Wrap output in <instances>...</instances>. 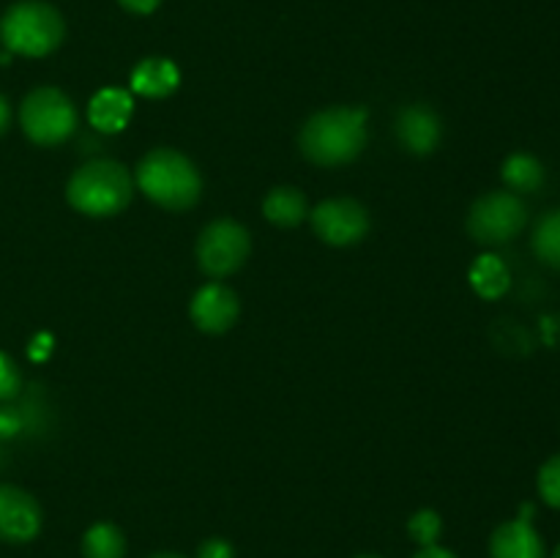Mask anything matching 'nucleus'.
Masks as SVG:
<instances>
[{"label":"nucleus","mask_w":560,"mask_h":558,"mask_svg":"<svg viewBox=\"0 0 560 558\" xmlns=\"http://www.w3.org/2000/svg\"><path fill=\"white\" fill-rule=\"evenodd\" d=\"M366 146V109L328 107L312 115L299 135V148L317 167H342Z\"/></svg>","instance_id":"f257e3e1"},{"label":"nucleus","mask_w":560,"mask_h":558,"mask_svg":"<svg viewBox=\"0 0 560 558\" xmlns=\"http://www.w3.org/2000/svg\"><path fill=\"white\" fill-rule=\"evenodd\" d=\"M135 186L164 211H186L202 195L200 170L175 148H153L135 170Z\"/></svg>","instance_id":"f03ea898"},{"label":"nucleus","mask_w":560,"mask_h":558,"mask_svg":"<svg viewBox=\"0 0 560 558\" xmlns=\"http://www.w3.org/2000/svg\"><path fill=\"white\" fill-rule=\"evenodd\" d=\"M135 197V175L113 159H93L77 167L66 184V200L85 217L104 219L124 211Z\"/></svg>","instance_id":"7ed1b4c3"},{"label":"nucleus","mask_w":560,"mask_h":558,"mask_svg":"<svg viewBox=\"0 0 560 558\" xmlns=\"http://www.w3.org/2000/svg\"><path fill=\"white\" fill-rule=\"evenodd\" d=\"M66 22L49 3L22 0L14 3L0 20V38L5 49L25 58H44L63 44Z\"/></svg>","instance_id":"20e7f679"},{"label":"nucleus","mask_w":560,"mask_h":558,"mask_svg":"<svg viewBox=\"0 0 560 558\" xmlns=\"http://www.w3.org/2000/svg\"><path fill=\"white\" fill-rule=\"evenodd\" d=\"M77 107L60 88H36L20 104V126L42 148L60 146L77 131Z\"/></svg>","instance_id":"39448f33"},{"label":"nucleus","mask_w":560,"mask_h":558,"mask_svg":"<svg viewBox=\"0 0 560 558\" xmlns=\"http://www.w3.org/2000/svg\"><path fill=\"white\" fill-rule=\"evenodd\" d=\"M528 224V206L509 189L481 195L468 211V233L481 246H501L517 239Z\"/></svg>","instance_id":"423d86ee"},{"label":"nucleus","mask_w":560,"mask_h":558,"mask_svg":"<svg viewBox=\"0 0 560 558\" xmlns=\"http://www.w3.org/2000/svg\"><path fill=\"white\" fill-rule=\"evenodd\" d=\"M252 252L249 230L235 219H213L197 239V266L206 277L224 279L238 271Z\"/></svg>","instance_id":"0eeeda50"},{"label":"nucleus","mask_w":560,"mask_h":558,"mask_svg":"<svg viewBox=\"0 0 560 558\" xmlns=\"http://www.w3.org/2000/svg\"><path fill=\"white\" fill-rule=\"evenodd\" d=\"M310 222L317 239L331 246L359 244L370 233V213L359 200H350V197L323 200L320 206L312 208Z\"/></svg>","instance_id":"6e6552de"},{"label":"nucleus","mask_w":560,"mask_h":558,"mask_svg":"<svg viewBox=\"0 0 560 558\" xmlns=\"http://www.w3.org/2000/svg\"><path fill=\"white\" fill-rule=\"evenodd\" d=\"M42 531V507L31 492L14 485H0V539L25 545Z\"/></svg>","instance_id":"1a4fd4ad"},{"label":"nucleus","mask_w":560,"mask_h":558,"mask_svg":"<svg viewBox=\"0 0 560 558\" xmlns=\"http://www.w3.org/2000/svg\"><path fill=\"white\" fill-rule=\"evenodd\" d=\"M238 295L235 290H230L228 284L222 282H208L191 295L189 304V317L200 332L206 334H224L235 326L238 321Z\"/></svg>","instance_id":"9d476101"},{"label":"nucleus","mask_w":560,"mask_h":558,"mask_svg":"<svg viewBox=\"0 0 560 558\" xmlns=\"http://www.w3.org/2000/svg\"><path fill=\"white\" fill-rule=\"evenodd\" d=\"M394 129H397L399 146L416 156H427L441 146V118L427 104H408V107L399 109Z\"/></svg>","instance_id":"9b49d317"},{"label":"nucleus","mask_w":560,"mask_h":558,"mask_svg":"<svg viewBox=\"0 0 560 558\" xmlns=\"http://www.w3.org/2000/svg\"><path fill=\"white\" fill-rule=\"evenodd\" d=\"M490 558H547V550L534 523L525 518H514L492 531Z\"/></svg>","instance_id":"f8f14e48"},{"label":"nucleus","mask_w":560,"mask_h":558,"mask_svg":"<svg viewBox=\"0 0 560 558\" xmlns=\"http://www.w3.org/2000/svg\"><path fill=\"white\" fill-rule=\"evenodd\" d=\"M131 113H135V98L124 88H104L88 104V120L93 129L104 135H118L129 126Z\"/></svg>","instance_id":"ddd939ff"},{"label":"nucleus","mask_w":560,"mask_h":558,"mask_svg":"<svg viewBox=\"0 0 560 558\" xmlns=\"http://www.w3.org/2000/svg\"><path fill=\"white\" fill-rule=\"evenodd\" d=\"M131 93L145 98H164L178 91L180 71L170 58H145L131 71Z\"/></svg>","instance_id":"4468645a"},{"label":"nucleus","mask_w":560,"mask_h":558,"mask_svg":"<svg viewBox=\"0 0 560 558\" xmlns=\"http://www.w3.org/2000/svg\"><path fill=\"white\" fill-rule=\"evenodd\" d=\"M262 217L277 228H295L310 217L306 197L295 186H273L262 200Z\"/></svg>","instance_id":"2eb2a0df"},{"label":"nucleus","mask_w":560,"mask_h":558,"mask_svg":"<svg viewBox=\"0 0 560 558\" xmlns=\"http://www.w3.org/2000/svg\"><path fill=\"white\" fill-rule=\"evenodd\" d=\"M501 178L506 189L514 191V195H534V191L545 186V164L536 156H530V153H512L503 162Z\"/></svg>","instance_id":"dca6fc26"},{"label":"nucleus","mask_w":560,"mask_h":558,"mask_svg":"<svg viewBox=\"0 0 560 558\" xmlns=\"http://www.w3.org/2000/svg\"><path fill=\"white\" fill-rule=\"evenodd\" d=\"M470 284H474L476 293L487 301L501 299L503 293L512 284V274H509L506 263L495 255H481L479 260L470 268Z\"/></svg>","instance_id":"f3484780"},{"label":"nucleus","mask_w":560,"mask_h":558,"mask_svg":"<svg viewBox=\"0 0 560 558\" xmlns=\"http://www.w3.org/2000/svg\"><path fill=\"white\" fill-rule=\"evenodd\" d=\"M126 536L115 523H93L82 536V558H124Z\"/></svg>","instance_id":"a211bd4d"},{"label":"nucleus","mask_w":560,"mask_h":558,"mask_svg":"<svg viewBox=\"0 0 560 558\" xmlns=\"http://www.w3.org/2000/svg\"><path fill=\"white\" fill-rule=\"evenodd\" d=\"M530 246H534V255L545 266L560 271V208L541 213L534 228V235H530Z\"/></svg>","instance_id":"6ab92c4d"},{"label":"nucleus","mask_w":560,"mask_h":558,"mask_svg":"<svg viewBox=\"0 0 560 558\" xmlns=\"http://www.w3.org/2000/svg\"><path fill=\"white\" fill-rule=\"evenodd\" d=\"M441 531H443V520L435 509H421V512H416L413 518L408 520V534L413 536L421 547L438 545Z\"/></svg>","instance_id":"aec40b11"},{"label":"nucleus","mask_w":560,"mask_h":558,"mask_svg":"<svg viewBox=\"0 0 560 558\" xmlns=\"http://www.w3.org/2000/svg\"><path fill=\"white\" fill-rule=\"evenodd\" d=\"M536 487H539V496L547 507L560 509V454H552L541 465L539 476H536Z\"/></svg>","instance_id":"412c9836"},{"label":"nucleus","mask_w":560,"mask_h":558,"mask_svg":"<svg viewBox=\"0 0 560 558\" xmlns=\"http://www.w3.org/2000/svg\"><path fill=\"white\" fill-rule=\"evenodd\" d=\"M20 388H22V375L20 370H16L14 359L0 350V403L14 399L16 394H20Z\"/></svg>","instance_id":"4be33fe9"},{"label":"nucleus","mask_w":560,"mask_h":558,"mask_svg":"<svg viewBox=\"0 0 560 558\" xmlns=\"http://www.w3.org/2000/svg\"><path fill=\"white\" fill-rule=\"evenodd\" d=\"M197 558H235V550L228 539L211 536V539H206L197 547Z\"/></svg>","instance_id":"5701e85b"},{"label":"nucleus","mask_w":560,"mask_h":558,"mask_svg":"<svg viewBox=\"0 0 560 558\" xmlns=\"http://www.w3.org/2000/svg\"><path fill=\"white\" fill-rule=\"evenodd\" d=\"M25 427V414L16 408H0V438H14Z\"/></svg>","instance_id":"b1692460"},{"label":"nucleus","mask_w":560,"mask_h":558,"mask_svg":"<svg viewBox=\"0 0 560 558\" xmlns=\"http://www.w3.org/2000/svg\"><path fill=\"white\" fill-rule=\"evenodd\" d=\"M118 3L131 14H153L162 5V0H118Z\"/></svg>","instance_id":"393cba45"},{"label":"nucleus","mask_w":560,"mask_h":558,"mask_svg":"<svg viewBox=\"0 0 560 558\" xmlns=\"http://www.w3.org/2000/svg\"><path fill=\"white\" fill-rule=\"evenodd\" d=\"M413 558H459V556L457 553L446 550V547H441V545H430V547H421Z\"/></svg>","instance_id":"a878e982"},{"label":"nucleus","mask_w":560,"mask_h":558,"mask_svg":"<svg viewBox=\"0 0 560 558\" xmlns=\"http://www.w3.org/2000/svg\"><path fill=\"white\" fill-rule=\"evenodd\" d=\"M11 124V107H9V98L0 96V135H3L5 129H9Z\"/></svg>","instance_id":"bb28decb"},{"label":"nucleus","mask_w":560,"mask_h":558,"mask_svg":"<svg viewBox=\"0 0 560 558\" xmlns=\"http://www.w3.org/2000/svg\"><path fill=\"white\" fill-rule=\"evenodd\" d=\"M151 558H184V556H178V553H156V556Z\"/></svg>","instance_id":"cd10ccee"},{"label":"nucleus","mask_w":560,"mask_h":558,"mask_svg":"<svg viewBox=\"0 0 560 558\" xmlns=\"http://www.w3.org/2000/svg\"><path fill=\"white\" fill-rule=\"evenodd\" d=\"M552 558H560V545L556 547V553H552Z\"/></svg>","instance_id":"c85d7f7f"},{"label":"nucleus","mask_w":560,"mask_h":558,"mask_svg":"<svg viewBox=\"0 0 560 558\" xmlns=\"http://www.w3.org/2000/svg\"><path fill=\"white\" fill-rule=\"evenodd\" d=\"M355 558H381V556H355Z\"/></svg>","instance_id":"c756f323"}]
</instances>
